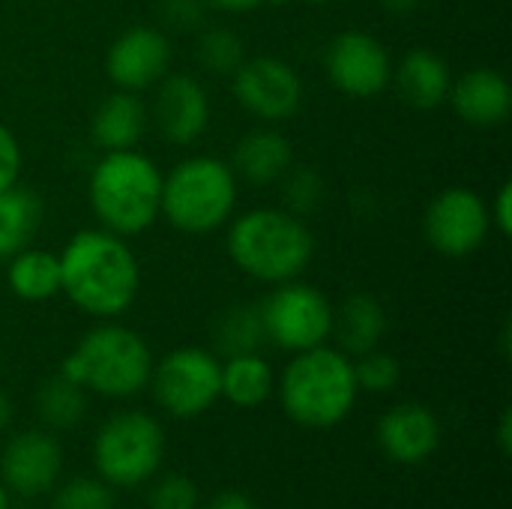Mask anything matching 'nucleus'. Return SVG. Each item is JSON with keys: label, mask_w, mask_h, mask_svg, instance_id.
Returning <instances> with one entry per match:
<instances>
[{"label": "nucleus", "mask_w": 512, "mask_h": 509, "mask_svg": "<svg viewBox=\"0 0 512 509\" xmlns=\"http://www.w3.org/2000/svg\"><path fill=\"white\" fill-rule=\"evenodd\" d=\"M60 258V294L96 321H114L141 291V264L126 237L84 228L69 237Z\"/></svg>", "instance_id": "nucleus-1"}, {"label": "nucleus", "mask_w": 512, "mask_h": 509, "mask_svg": "<svg viewBox=\"0 0 512 509\" xmlns=\"http://www.w3.org/2000/svg\"><path fill=\"white\" fill-rule=\"evenodd\" d=\"M228 258L255 282L279 285L300 279L315 255V237L306 219L279 207H255L228 219Z\"/></svg>", "instance_id": "nucleus-2"}, {"label": "nucleus", "mask_w": 512, "mask_h": 509, "mask_svg": "<svg viewBox=\"0 0 512 509\" xmlns=\"http://www.w3.org/2000/svg\"><path fill=\"white\" fill-rule=\"evenodd\" d=\"M357 396L354 360L330 345L297 351L279 378L282 411L303 429H336L351 417Z\"/></svg>", "instance_id": "nucleus-3"}, {"label": "nucleus", "mask_w": 512, "mask_h": 509, "mask_svg": "<svg viewBox=\"0 0 512 509\" xmlns=\"http://www.w3.org/2000/svg\"><path fill=\"white\" fill-rule=\"evenodd\" d=\"M87 195L99 228L120 237H135L159 219L162 171L135 147L108 150L90 171Z\"/></svg>", "instance_id": "nucleus-4"}, {"label": "nucleus", "mask_w": 512, "mask_h": 509, "mask_svg": "<svg viewBox=\"0 0 512 509\" xmlns=\"http://www.w3.org/2000/svg\"><path fill=\"white\" fill-rule=\"evenodd\" d=\"M60 375L105 399H129L150 387L153 351L141 333L117 321H102L87 330L72 354L63 360Z\"/></svg>", "instance_id": "nucleus-5"}, {"label": "nucleus", "mask_w": 512, "mask_h": 509, "mask_svg": "<svg viewBox=\"0 0 512 509\" xmlns=\"http://www.w3.org/2000/svg\"><path fill=\"white\" fill-rule=\"evenodd\" d=\"M237 207V174L216 156H189L162 174L159 216L183 234L219 231Z\"/></svg>", "instance_id": "nucleus-6"}, {"label": "nucleus", "mask_w": 512, "mask_h": 509, "mask_svg": "<svg viewBox=\"0 0 512 509\" xmlns=\"http://www.w3.org/2000/svg\"><path fill=\"white\" fill-rule=\"evenodd\" d=\"M165 459V432L147 411L108 417L93 438V468L111 489L150 483Z\"/></svg>", "instance_id": "nucleus-7"}, {"label": "nucleus", "mask_w": 512, "mask_h": 509, "mask_svg": "<svg viewBox=\"0 0 512 509\" xmlns=\"http://www.w3.org/2000/svg\"><path fill=\"white\" fill-rule=\"evenodd\" d=\"M150 387L165 414L177 420L201 417L222 399V360L195 345L174 348L153 363Z\"/></svg>", "instance_id": "nucleus-8"}, {"label": "nucleus", "mask_w": 512, "mask_h": 509, "mask_svg": "<svg viewBox=\"0 0 512 509\" xmlns=\"http://www.w3.org/2000/svg\"><path fill=\"white\" fill-rule=\"evenodd\" d=\"M261 306V321L267 342L282 351H309L327 345L333 333V306L330 300L300 279H288L273 285Z\"/></svg>", "instance_id": "nucleus-9"}, {"label": "nucleus", "mask_w": 512, "mask_h": 509, "mask_svg": "<svg viewBox=\"0 0 512 509\" xmlns=\"http://www.w3.org/2000/svg\"><path fill=\"white\" fill-rule=\"evenodd\" d=\"M423 231L429 246L447 258L474 255L492 231L489 204L468 186H450L426 207Z\"/></svg>", "instance_id": "nucleus-10"}, {"label": "nucleus", "mask_w": 512, "mask_h": 509, "mask_svg": "<svg viewBox=\"0 0 512 509\" xmlns=\"http://www.w3.org/2000/svg\"><path fill=\"white\" fill-rule=\"evenodd\" d=\"M231 90L237 105L264 123L288 120L303 105V81L297 69L270 54L246 57L231 75Z\"/></svg>", "instance_id": "nucleus-11"}, {"label": "nucleus", "mask_w": 512, "mask_h": 509, "mask_svg": "<svg viewBox=\"0 0 512 509\" xmlns=\"http://www.w3.org/2000/svg\"><path fill=\"white\" fill-rule=\"evenodd\" d=\"M330 84L354 99H372L393 81V60L381 39L366 30H345L333 36L324 54Z\"/></svg>", "instance_id": "nucleus-12"}, {"label": "nucleus", "mask_w": 512, "mask_h": 509, "mask_svg": "<svg viewBox=\"0 0 512 509\" xmlns=\"http://www.w3.org/2000/svg\"><path fill=\"white\" fill-rule=\"evenodd\" d=\"M105 72L117 90H150L171 72V39L159 27H129L108 45Z\"/></svg>", "instance_id": "nucleus-13"}, {"label": "nucleus", "mask_w": 512, "mask_h": 509, "mask_svg": "<svg viewBox=\"0 0 512 509\" xmlns=\"http://www.w3.org/2000/svg\"><path fill=\"white\" fill-rule=\"evenodd\" d=\"M63 474L60 441L45 429H27L9 438L0 456V483L21 498L48 495Z\"/></svg>", "instance_id": "nucleus-14"}, {"label": "nucleus", "mask_w": 512, "mask_h": 509, "mask_svg": "<svg viewBox=\"0 0 512 509\" xmlns=\"http://www.w3.org/2000/svg\"><path fill=\"white\" fill-rule=\"evenodd\" d=\"M153 123L168 144H195L210 126V99L204 84L189 72H168L156 84Z\"/></svg>", "instance_id": "nucleus-15"}, {"label": "nucleus", "mask_w": 512, "mask_h": 509, "mask_svg": "<svg viewBox=\"0 0 512 509\" xmlns=\"http://www.w3.org/2000/svg\"><path fill=\"white\" fill-rule=\"evenodd\" d=\"M444 429L432 408L420 402H402L381 414L378 447L396 465H420L441 447Z\"/></svg>", "instance_id": "nucleus-16"}, {"label": "nucleus", "mask_w": 512, "mask_h": 509, "mask_svg": "<svg viewBox=\"0 0 512 509\" xmlns=\"http://www.w3.org/2000/svg\"><path fill=\"white\" fill-rule=\"evenodd\" d=\"M447 102L456 117L474 129H498L512 114V87L504 72L477 66L453 78Z\"/></svg>", "instance_id": "nucleus-17"}, {"label": "nucleus", "mask_w": 512, "mask_h": 509, "mask_svg": "<svg viewBox=\"0 0 512 509\" xmlns=\"http://www.w3.org/2000/svg\"><path fill=\"white\" fill-rule=\"evenodd\" d=\"M294 165V147L291 141L273 129V126H258L246 132L237 147H234V174L252 186H270L279 183L288 168Z\"/></svg>", "instance_id": "nucleus-18"}, {"label": "nucleus", "mask_w": 512, "mask_h": 509, "mask_svg": "<svg viewBox=\"0 0 512 509\" xmlns=\"http://www.w3.org/2000/svg\"><path fill=\"white\" fill-rule=\"evenodd\" d=\"M399 96L417 108V111H432L441 108L450 96L453 72L441 54L432 48H414L402 57V63L393 72Z\"/></svg>", "instance_id": "nucleus-19"}, {"label": "nucleus", "mask_w": 512, "mask_h": 509, "mask_svg": "<svg viewBox=\"0 0 512 509\" xmlns=\"http://www.w3.org/2000/svg\"><path fill=\"white\" fill-rule=\"evenodd\" d=\"M147 120L150 114L138 93L114 90L96 105L93 120H90V138L102 153L129 150V147H138V141L144 138Z\"/></svg>", "instance_id": "nucleus-20"}, {"label": "nucleus", "mask_w": 512, "mask_h": 509, "mask_svg": "<svg viewBox=\"0 0 512 509\" xmlns=\"http://www.w3.org/2000/svg\"><path fill=\"white\" fill-rule=\"evenodd\" d=\"M387 333V312L381 306L378 297H372L369 291H357L351 294L339 309H333V333L336 336V348L345 351L348 357H360L369 354L381 345Z\"/></svg>", "instance_id": "nucleus-21"}, {"label": "nucleus", "mask_w": 512, "mask_h": 509, "mask_svg": "<svg viewBox=\"0 0 512 509\" xmlns=\"http://www.w3.org/2000/svg\"><path fill=\"white\" fill-rule=\"evenodd\" d=\"M6 282L9 291L24 303H45L60 294V258L48 249L24 246L12 258H6Z\"/></svg>", "instance_id": "nucleus-22"}, {"label": "nucleus", "mask_w": 512, "mask_h": 509, "mask_svg": "<svg viewBox=\"0 0 512 509\" xmlns=\"http://www.w3.org/2000/svg\"><path fill=\"white\" fill-rule=\"evenodd\" d=\"M276 387L273 366L258 354H234L222 363V399L234 408H261Z\"/></svg>", "instance_id": "nucleus-23"}, {"label": "nucleus", "mask_w": 512, "mask_h": 509, "mask_svg": "<svg viewBox=\"0 0 512 509\" xmlns=\"http://www.w3.org/2000/svg\"><path fill=\"white\" fill-rule=\"evenodd\" d=\"M39 225H42L39 195L18 183L12 189H3L0 192V261L30 246Z\"/></svg>", "instance_id": "nucleus-24"}, {"label": "nucleus", "mask_w": 512, "mask_h": 509, "mask_svg": "<svg viewBox=\"0 0 512 509\" xmlns=\"http://www.w3.org/2000/svg\"><path fill=\"white\" fill-rule=\"evenodd\" d=\"M36 414L51 432L75 429L87 414V390L66 375H51L36 390Z\"/></svg>", "instance_id": "nucleus-25"}, {"label": "nucleus", "mask_w": 512, "mask_h": 509, "mask_svg": "<svg viewBox=\"0 0 512 509\" xmlns=\"http://www.w3.org/2000/svg\"><path fill=\"white\" fill-rule=\"evenodd\" d=\"M213 342H216V351L225 354V357L258 351L267 342L264 321H261V306H255V303H237V306L225 309L216 318Z\"/></svg>", "instance_id": "nucleus-26"}, {"label": "nucleus", "mask_w": 512, "mask_h": 509, "mask_svg": "<svg viewBox=\"0 0 512 509\" xmlns=\"http://www.w3.org/2000/svg\"><path fill=\"white\" fill-rule=\"evenodd\" d=\"M195 57L213 75H234V69L246 60V45L234 30L210 27L198 36Z\"/></svg>", "instance_id": "nucleus-27"}, {"label": "nucleus", "mask_w": 512, "mask_h": 509, "mask_svg": "<svg viewBox=\"0 0 512 509\" xmlns=\"http://www.w3.org/2000/svg\"><path fill=\"white\" fill-rule=\"evenodd\" d=\"M51 509H114V489L99 477H75L51 489Z\"/></svg>", "instance_id": "nucleus-28"}, {"label": "nucleus", "mask_w": 512, "mask_h": 509, "mask_svg": "<svg viewBox=\"0 0 512 509\" xmlns=\"http://www.w3.org/2000/svg\"><path fill=\"white\" fill-rule=\"evenodd\" d=\"M285 180V201H288V210L294 216H309L321 207L324 201V180L315 168L309 165H291L288 174L282 177Z\"/></svg>", "instance_id": "nucleus-29"}, {"label": "nucleus", "mask_w": 512, "mask_h": 509, "mask_svg": "<svg viewBox=\"0 0 512 509\" xmlns=\"http://www.w3.org/2000/svg\"><path fill=\"white\" fill-rule=\"evenodd\" d=\"M354 378H357V387L366 393H390L402 378V366L393 354H384L375 348L354 360Z\"/></svg>", "instance_id": "nucleus-30"}, {"label": "nucleus", "mask_w": 512, "mask_h": 509, "mask_svg": "<svg viewBox=\"0 0 512 509\" xmlns=\"http://www.w3.org/2000/svg\"><path fill=\"white\" fill-rule=\"evenodd\" d=\"M201 492L186 474L153 477L147 492V509H198Z\"/></svg>", "instance_id": "nucleus-31"}, {"label": "nucleus", "mask_w": 512, "mask_h": 509, "mask_svg": "<svg viewBox=\"0 0 512 509\" xmlns=\"http://www.w3.org/2000/svg\"><path fill=\"white\" fill-rule=\"evenodd\" d=\"M204 0H162V24L180 33L198 30L204 21Z\"/></svg>", "instance_id": "nucleus-32"}, {"label": "nucleus", "mask_w": 512, "mask_h": 509, "mask_svg": "<svg viewBox=\"0 0 512 509\" xmlns=\"http://www.w3.org/2000/svg\"><path fill=\"white\" fill-rule=\"evenodd\" d=\"M18 171H21V147L18 138L9 132V126L0 123V192L12 189L18 183Z\"/></svg>", "instance_id": "nucleus-33"}, {"label": "nucleus", "mask_w": 512, "mask_h": 509, "mask_svg": "<svg viewBox=\"0 0 512 509\" xmlns=\"http://www.w3.org/2000/svg\"><path fill=\"white\" fill-rule=\"evenodd\" d=\"M489 219L492 228H498L501 237L512 234V183H501V189L495 192V201L489 204Z\"/></svg>", "instance_id": "nucleus-34"}, {"label": "nucleus", "mask_w": 512, "mask_h": 509, "mask_svg": "<svg viewBox=\"0 0 512 509\" xmlns=\"http://www.w3.org/2000/svg\"><path fill=\"white\" fill-rule=\"evenodd\" d=\"M204 509H258V504L246 495V492H237V489H225L219 495L210 498V504Z\"/></svg>", "instance_id": "nucleus-35"}, {"label": "nucleus", "mask_w": 512, "mask_h": 509, "mask_svg": "<svg viewBox=\"0 0 512 509\" xmlns=\"http://www.w3.org/2000/svg\"><path fill=\"white\" fill-rule=\"evenodd\" d=\"M204 3L213 6V9H222V12H252V9H261L267 3L279 6L285 0H204Z\"/></svg>", "instance_id": "nucleus-36"}, {"label": "nucleus", "mask_w": 512, "mask_h": 509, "mask_svg": "<svg viewBox=\"0 0 512 509\" xmlns=\"http://www.w3.org/2000/svg\"><path fill=\"white\" fill-rule=\"evenodd\" d=\"M495 441H498V450L501 456H510L512 453V411L504 408L501 417H498V432H495Z\"/></svg>", "instance_id": "nucleus-37"}, {"label": "nucleus", "mask_w": 512, "mask_h": 509, "mask_svg": "<svg viewBox=\"0 0 512 509\" xmlns=\"http://www.w3.org/2000/svg\"><path fill=\"white\" fill-rule=\"evenodd\" d=\"M381 6L387 12H396V15H405V12H414L420 6V0H381Z\"/></svg>", "instance_id": "nucleus-38"}, {"label": "nucleus", "mask_w": 512, "mask_h": 509, "mask_svg": "<svg viewBox=\"0 0 512 509\" xmlns=\"http://www.w3.org/2000/svg\"><path fill=\"white\" fill-rule=\"evenodd\" d=\"M9 423H12V402H9L6 390L0 387V432H6Z\"/></svg>", "instance_id": "nucleus-39"}, {"label": "nucleus", "mask_w": 512, "mask_h": 509, "mask_svg": "<svg viewBox=\"0 0 512 509\" xmlns=\"http://www.w3.org/2000/svg\"><path fill=\"white\" fill-rule=\"evenodd\" d=\"M0 509H12V492L0 483Z\"/></svg>", "instance_id": "nucleus-40"}, {"label": "nucleus", "mask_w": 512, "mask_h": 509, "mask_svg": "<svg viewBox=\"0 0 512 509\" xmlns=\"http://www.w3.org/2000/svg\"><path fill=\"white\" fill-rule=\"evenodd\" d=\"M303 3H309V6H330V3H336V0H303Z\"/></svg>", "instance_id": "nucleus-41"}]
</instances>
